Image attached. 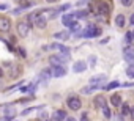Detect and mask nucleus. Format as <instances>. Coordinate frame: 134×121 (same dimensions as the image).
<instances>
[{
    "label": "nucleus",
    "instance_id": "4be33fe9",
    "mask_svg": "<svg viewBox=\"0 0 134 121\" xmlns=\"http://www.w3.org/2000/svg\"><path fill=\"white\" fill-rule=\"evenodd\" d=\"M88 16V11L87 10H79L77 13H76V17L77 19H84V17H87Z\"/></svg>",
    "mask_w": 134,
    "mask_h": 121
},
{
    "label": "nucleus",
    "instance_id": "58836bf2",
    "mask_svg": "<svg viewBox=\"0 0 134 121\" xmlns=\"http://www.w3.org/2000/svg\"><path fill=\"white\" fill-rule=\"evenodd\" d=\"M131 32H132V38H134V30H131Z\"/></svg>",
    "mask_w": 134,
    "mask_h": 121
},
{
    "label": "nucleus",
    "instance_id": "ddd939ff",
    "mask_svg": "<svg viewBox=\"0 0 134 121\" xmlns=\"http://www.w3.org/2000/svg\"><path fill=\"white\" fill-rule=\"evenodd\" d=\"M93 104H95V107L103 108V107H106V105H107V101H106V98H104V96H96V98H95V101H93Z\"/></svg>",
    "mask_w": 134,
    "mask_h": 121
},
{
    "label": "nucleus",
    "instance_id": "a878e982",
    "mask_svg": "<svg viewBox=\"0 0 134 121\" xmlns=\"http://www.w3.org/2000/svg\"><path fill=\"white\" fill-rule=\"evenodd\" d=\"M132 39H134V38H132V32H128V33L125 35V41H126V43H131Z\"/></svg>",
    "mask_w": 134,
    "mask_h": 121
},
{
    "label": "nucleus",
    "instance_id": "9d476101",
    "mask_svg": "<svg viewBox=\"0 0 134 121\" xmlns=\"http://www.w3.org/2000/svg\"><path fill=\"white\" fill-rule=\"evenodd\" d=\"M11 27V22L8 17H3V16H0V30H3V32H8Z\"/></svg>",
    "mask_w": 134,
    "mask_h": 121
},
{
    "label": "nucleus",
    "instance_id": "473e14b6",
    "mask_svg": "<svg viewBox=\"0 0 134 121\" xmlns=\"http://www.w3.org/2000/svg\"><path fill=\"white\" fill-rule=\"evenodd\" d=\"M87 118H88L87 113H82V115H81V119H87Z\"/></svg>",
    "mask_w": 134,
    "mask_h": 121
},
{
    "label": "nucleus",
    "instance_id": "cd10ccee",
    "mask_svg": "<svg viewBox=\"0 0 134 121\" xmlns=\"http://www.w3.org/2000/svg\"><path fill=\"white\" fill-rule=\"evenodd\" d=\"M88 63H90V66H95V65H96V57H95V55H90Z\"/></svg>",
    "mask_w": 134,
    "mask_h": 121
},
{
    "label": "nucleus",
    "instance_id": "c85d7f7f",
    "mask_svg": "<svg viewBox=\"0 0 134 121\" xmlns=\"http://www.w3.org/2000/svg\"><path fill=\"white\" fill-rule=\"evenodd\" d=\"M18 72H19V66H13V71H11V77H18Z\"/></svg>",
    "mask_w": 134,
    "mask_h": 121
},
{
    "label": "nucleus",
    "instance_id": "aec40b11",
    "mask_svg": "<svg viewBox=\"0 0 134 121\" xmlns=\"http://www.w3.org/2000/svg\"><path fill=\"white\" fill-rule=\"evenodd\" d=\"M104 80H106V76H103V74H101V76L92 77V80H90V82H92V83H98V85H99V83H103Z\"/></svg>",
    "mask_w": 134,
    "mask_h": 121
},
{
    "label": "nucleus",
    "instance_id": "0eeeda50",
    "mask_svg": "<svg viewBox=\"0 0 134 121\" xmlns=\"http://www.w3.org/2000/svg\"><path fill=\"white\" fill-rule=\"evenodd\" d=\"M70 36H71V30L57 32V33L54 35V38H55V39H58V41H66V39H70Z\"/></svg>",
    "mask_w": 134,
    "mask_h": 121
},
{
    "label": "nucleus",
    "instance_id": "6ab92c4d",
    "mask_svg": "<svg viewBox=\"0 0 134 121\" xmlns=\"http://www.w3.org/2000/svg\"><path fill=\"white\" fill-rule=\"evenodd\" d=\"M128 115H131V107H129L128 104H123V105H121V116L125 118V116H128Z\"/></svg>",
    "mask_w": 134,
    "mask_h": 121
},
{
    "label": "nucleus",
    "instance_id": "20e7f679",
    "mask_svg": "<svg viewBox=\"0 0 134 121\" xmlns=\"http://www.w3.org/2000/svg\"><path fill=\"white\" fill-rule=\"evenodd\" d=\"M52 77H63L66 76V69L63 65H52Z\"/></svg>",
    "mask_w": 134,
    "mask_h": 121
},
{
    "label": "nucleus",
    "instance_id": "2eb2a0df",
    "mask_svg": "<svg viewBox=\"0 0 134 121\" xmlns=\"http://www.w3.org/2000/svg\"><path fill=\"white\" fill-rule=\"evenodd\" d=\"M117 87H121V83L115 80V82H109V83L103 85V88H101V90H107V91H109V90H114V88H117Z\"/></svg>",
    "mask_w": 134,
    "mask_h": 121
},
{
    "label": "nucleus",
    "instance_id": "7ed1b4c3",
    "mask_svg": "<svg viewBox=\"0 0 134 121\" xmlns=\"http://www.w3.org/2000/svg\"><path fill=\"white\" fill-rule=\"evenodd\" d=\"M30 28H32V25H30L29 22H19V24H18V33H19V36H21V38H25V36L29 35Z\"/></svg>",
    "mask_w": 134,
    "mask_h": 121
},
{
    "label": "nucleus",
    "instance_id": "a211bd4d",
    "mask_svg": "<svg viewBox=\"0 0 134 121\" xmlns=\"http://www.w3.org/2000/svg\"><path fill=\"white\" fill-rule=\"evenodd\" d=\"M110 102H112V105L120 107V104H121V98H120V94H114V96L110 98Z\"/></svg>",
    "mask_w": 134,
    "mask_h": 121
},
{
    "label": "nucleus",
    "instance_id": "c756f323",
    "mask_svg": "<svg viewBox=\"0 0 134 121\" xmlns=\"http://www.w3.org/2000/svg\"><path fill=\"white\" fill-rule=\"evenodd\" d=\"M57 10H58V11L62 13V11H65V10H70V5H62V7H58Z\"/></svg>",
    "mask_w": 134,
    "mask_h": 121
},
{
    "label": "nucleus",
    "instance_id": "c9c22d12",
    "mask_svg": "<svg viewBox=\"0 0 134 121\" xmlns=\"http://www.w3.org/2000/svg\"><path fill=\"white\" fill-rule=\"evenodd\" d=\"M7 8H8L7 5H0V10H7Z\"/></svg>",
    "mask_w": 134,
    "mask_h": 121
},
{
    "label": "nucleus",
    "instance_id": "e433bc0d",
    "mask_svg": "<svg viewBox=\"0 0 134 121\" xmlns=\"http://www.w3.org/2000/svg\"><path fill=\"white\" fill-rule=\"evenodd\" d=\"M0 77H3V69L0 68Z\"/></svg>",
    "mask_w": 134,
    "mask_h": 121
},
{
    "label": "nucleus",
    "instance_id": "6e6552de",
    "mask_svg": "<svg viewBox=\"0 0 134 121\" xmlns=\"http://www.w3.org/2000/svg\"><path fill=\"white\" fill-rule=\"evenodd\" d=\"M36 27H40V28H44L46 27V24H47V17H44V14H36V17H35V22H33Z\"/></svg>",
    "mask_w": 134,
    "mask_h": 121
},
{
    "label": "nucleus",
    "instance_id": "f03ea898",
    "mask_svg": "<svg viewBox=\"0 0 134 121\" xmlns=\"http://www.w3.org/2000/svg\"><path fill=\"white\" fill-rule=\"evenodd\" d=\"M66 105H68L71 110H79L81 105H82V101L77 96H70L68 99H66Z\"/></svg>",
    "mask_w": 134,
    "mask_h": 121
},
{
    "label": "nucleus",
    "instance_id": "412c9836",
    "mask_svg": "<svg viewBox=\"0 0 134 121\" xmlns=\"http://www.w3.org/2000/svg\"><path fill=\"white\" fill-rule=\"evenodd\" d=\"M68 28L71 30V32H79V28H81V25H79V22H76V21H73L70 25H68Z\"/></svg>",
    "mask_w": 134,
    "mask_h": 121
},
{
    "label": "nucleus",
    "instance_id": "393cba45",
    "mask_svg": "<svg viewBox=\"0 0 134 121\" xmlns=\"http://www.w3.org/2000/svg\"><path fill=\"white\" fill-rule=\"evenodd\" d=\"M38 108H40V107H32V108H25V110H24V112H22L21 115H24V116H25V115H29V113H32V112H35V110H38Z\"/></svg>",
    "mask_w": 134,
    "mask_h": 121
},
{
    "label": "nucleus",
    "instance_id": "f8f14e48",
    "mask_svg": "<svg viewBox=\"0 0 134 121\" xmlns=\"http://www.w3.org/2000/svg\"><path fill=\"white\" fill-rule=\"evenodd\" d=\"M85 69H87V63L85 62H76L73 65V71L74 72H84Z\"/></svg>",
    "mask_w": 134,
    "mask_h": 121
},
{
    "label": "nucleus",
    "instance_id": "4468645a",
    "mask_svg": "<svg viewBox=\"0 0 134 121\" xmlns=\"http://www.w3.org/2000/svg\"><path fill=\"white\" fill-rule=\"evenodd\" d=\"M51 118H52V119H66V118H68V115H66L65 110H55Z\"/></svg>",
    "mask_w": 134,
    "mask_h": 121
},
{
    "label": "nucleus",
    "instance_id": "bb28decb",
    "mask_svg": "<svg viewBox=\"0 0 134 121\" xmlns=\"http://www.w3.org/2000/svg\"><path fill=\"white\" fill-rule=\"evenodd\" d=\"M132 2H134V0H120V3H121L123 7H131Z\"/></svg>",
    "mask_w": 134,
    "mask_h": 121
},
{
    "label": "nucleus",
    "instance_id": "423d86ee",
    "mask_svg": "<svg viewBox=\"0 0 134 121\" xmlns=\"http://www.w3.org/2000/svg\"><path fill=\"white\" fill-rule=\"evenodd\" d=\"M123 58L126 60L129 65L134 63V47H125V50H123Z\"/></svg>",
    "mask_w": 134,
    "mask_h": 121
},
{
    "label": "nucleus",
    "instance_id": "5701e85b",
    "mask_svg": "<svg viewBox=\"0 0 134 121\" xmlns=\"http://www.w3.org/2000/svg\"><path fill=\"white\" fill-rule=\"evenodd\" d=\"M103 115H104V118H107V119L112 116V112L109 110V107H107V105H106V107H103Z\"/></svg>",
    "mask_w": 134,
    "mask_h": 121
},
{
    "label": "nucleus",
    "instance_id": "7c9ffc66",
    "mask_svg": "<svg viewBox=\"0 0 134 121\" xmlns=\"http://www.w3.org/2000/svg\"><path fill=\"white\" fill-rule=\"evenodd\" d=\"M38 118H40V119H47V118H49V115H47L46 112H43V113H41V115H40Z\"/></svg>",
    "mask_w": 134,
    "mask_h": 121
},
{
    "label": "nucleus",
    "instance_id": "72a5a7b5",
    "mask_svg": "<svg viewBox=\"0 0 134 121\" xmlns=\"http://www.w3.org/2000/svg\"><path fill=\"white\" fill-rule=\"evenodd\" d=\"M129 22H131V25H134V14H132L131 17H129Z\"/></svg>",
    "mask_w": 134,
    "mask_h": 121
},
{
    "label": "nucleus",
    "instance_id": "2f4dec72",
    "mask_svg": "<svg viewBox=\"0 0 134 121\" xmlns=\"http://www.w3.org/2000/svg\"><path fill=\"white\" fill-rule=\"evenodd\" d=\"M18 53H21L22 57H25V55H27V53H25V49H22V47H19V49H18Z\"/></svg>",
    "mask_w": 134,
    "mask_h": 121
},
{
    "label": "nucleus",
    "instance_id": "f257e3e1",
    "mask_svg": "<svg viewBox=\"0 0 134 121\" xmlns=\"http://www.w3.org/2000/svg\"><path fill=\"white\" fill-rule=\"evenodd\" d=\"M109 3L104 2V0H101V2H96L92 5V13L96 16V14H109Z\"/></svg>",
    "mask_w": 134,
    "mask_h": 121
},
{
    "label": "nucleus",
    "instance_id": "9b49d317",
    "mask_svg": "<svg viewBox=\"0 0 134 121\" xmlns=\"http://www.w3.org/2000/svg\"><path fill=\"white\" fill-rule=\"evenodd\" d=\"M74 19H77V17H76V13H71V14H65V16L62 17V22H63V25H65V27H68V25H70V24H71Z\"/></svg>",
    "mask_w": 134,
    "mask_h": 121
},
{
    "label": "nucleus",
    "instance_id": "f3484780",
    "mask_svg": "<svg viewBox=\"0 0 134 121\" xmlns=\"http://www.w3.org/2000/svg\"><path fill=\"white\" fill-rule=\"evenodd\" d=\"M49 77H52V69H43V71L40 72V79L47 80Z\"/></svg>",
    "mask_w": 134,
    "mask_h": 121
},
{
    "label": "nucleus",
    "instance_id": "b1692460",
    "mask_svg": "<svg viewBox=\"0 0 134 121\" xmlns=\"http://www.w3.org/2000/svg\"><path fill=\"white\" fill-rule=\"evenodd\" d=\"M126 74H128V77L134 79V63H131V66L126 69Z\"/></svg>",
    "mask_w": 134,
    "mask_h": 121
},
{
    "label": "nucleus",
    "instance_id": "dca6fc26",
    "mask_svg": "<svg viewBox=\"0 0 134 121\" xmlns=\"http://www.w3.org/2000/svg\"><path fill=\"white\" fill-rule=\"evenodd\" d=\"M125 21H126L125 16H123V14H118V16L115 17V25L121 28V27H125Z\"/></svg>",
    "mask_w": 134,
    "mask_h": 121
},
{
    "label": "nucleus",
    "instance_id": "f704fd0d",
    "mask_svg": "<svg viewBox=\"0 0 134 121\" xmlns=\"http://www.w3.org/2000/svg\"><path fill=\"white\" fill-rule=\"evenodd\" d=\"M131 118L134 119V105H132V108H131Z\"/></svg>",
    "mask_w": 134,
    "mask_h": 121
},
{
    "label": "nucleus",
    "instance_id": "39448f33",
    "mask_svg": "<svg viewBox=\"0 0 134 121\" xmlns=\"http://www.w3.org/2000/svg\"><path fill=\"white\" fill-rule=\"evenodd\" d=\"M49 49L58 50V52H60V53H63V55H68V57H71V52H70V49H68V47H65V46H62V44H58V43H54V44H51V46H49Z\"/></svg>",
    "mask_w": 134,
    "mask_h": 121
},
{
    "label": "nucleus",
    "instance_id": "4c0bfd02",
    "mask_svg": "<svg viewBox=\"0 0 134 121\" xmlns=\"http://www.w3.org/2000/svg\"><path fill=\"white\" fill-rule=\"evenodd\" d=\"M46 2H49V3H54V2H57V0H46Z\"/></svg>",
    "mask_w": 134,
    "mask_h": 121
},
{
    "label": "nucleus",
    "instance_id": "1a4fd4ad",
    "mask_svg": "<svg viewBox=\"0 0 134 121\" xmlns=\"http://www.w3.org/2000/svg\"><path fill=\"white\" fill-rule=\"evenodd\" d=\"M7 108H5V116H3V119H13L14 116H16V108L13 107V105H5Z\"/></svg>",
    "mask_w": 134,
    "mask_h": 121
}]
</instances>
